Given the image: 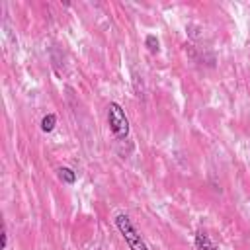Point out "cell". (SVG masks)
<instances>
[{
  "label": "cell",
  "mask_w": 250,
  "mask_h": 250,
  "mask_svg": "<svg viewBox=\"0 0 250 250\" xmlns=\"http://www.w3.org/2000/svg\"><path fill=\"white\" fill-rule=\"evenodd\" d=\"M113 225H115V229L119 230L121 238L127 242L129 250H148L146 242L143 240V236L139 234L137 227L133 225V221H131V217H129L127 213H115Z\"/></svg>",
  "instance_id": "cell-1"
},
{
  "label": "cell",
  "mask_w": 250,
  "mask_h": 250,
  "mask_svg": "<svg viewBox=\"0 0 250 250\" xmlns=\"http://www.w3.org/2000/svg\"><path fill=\"white\" fill-rule=\"evenodd\" d=\"M105 115H107V125L111 135L117 141H125L129 137V119L123 111V107L117 102H109L105 107Z\"/></svg>",
  "instance_id": "cell-2"
},
{
  "label": "cell",
  "mask_w": 250,
  "mask_h": 250,
  "mask_svg": "<svg viewBox=\"0 0 250 250\" xmlns=\"http://www.w3.org/2000/svg\"><path fill=\"white\" fill-rule=\"evenodd\" d=\"M193 242H195V250H217L215 242L211 240V236L207 234V230L199 229L193 236Z\"/></svg>",
  "instance_id": "cell-3"
},
{
  "label": "cell",
  "mask_w": 250,
  "mask_h": 250,
  "mask_svg": "<svg viewBox=\"0 0 250 250\" xmlns=\"http://www.w3.org/2000/svg\"><path fill=\"white\" fill-rule=\"evenodd\" d=\"M57 176H59L61 182H64V184H68V186H72V184L76 182V172H74L72 168H68V166H61V168L57 170Z\"/></svg>",
  "instance_id": "cell-4"
},
{
  "label": "cell",
  "mask_w": 250,
  "mask_h": 250,
  "mask_svg": "<svg viewBox=\"0 0 250 250\" xmlns=\"http://www.w3.org/2000/svg\"><path fill=\"white\" fill-rule=\"evenodd\" d=\"M39 125H41V131H43V133H51V131L55 129V125H57V115H55V113L43 115Z\"/></svg>",
  "instance_id": "cell-5"
},
{
  "label": "cell",
  "mask_w": 250,
  "mask_h": 250,
  "mask_svg": "<svg viewBox=\"0 0 250 250\" xmlns=\"http://www.w3.org/2000/svg\"><path fill=\"white\" fill-rule=\"evenodd\" d=\"M145 47H146L152 55H158V53H160V41H158V37L152 35V33H148V35L145 37Z\"/></svg>",
  "instance_id": "cell-6"
},
{
  "label": "cell",
  "mask_w": 250,
  "mask_h": 250,
  "mask_svg": "<svg viewBox=\"0 0 250 250\" xmlns=\"http://www.w3.org/2000/svg\"><path fill=\"white\" fill-rule=\"evenodd\" d=\"M8 248V230H6V225L2 227V250Z\"/></svg>",
  "instance_id": "cell-7"
},
{
  "label": "cell",
  "mask_w": 250,
  "mask_h": 250,
  "mask_svg": "<svg viewBox=\"0 0 250 250\" xmlns=\"http://www.w3.org/2000/svg\"><path fill=\"white\" fill-rule=\"evenodd\" d=\"M98 250H104V248H98Z\"/></svg>",
  "instance_id": "cell-8"
}]
</instances>
